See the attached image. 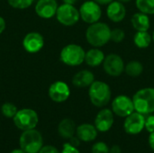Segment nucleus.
<instances>
[{
	"label": "nucleus",
	"mask_w": 154,
	"mask_h": 153,
	"mask_svg": "<svg viewBox=\"0 0 154 153\" xmlns=\"http://www.w3.org/2000/svg\"><path fill=\"white\" fill-rule=\"evenodd\" d=\"M38 153H60V151L52 145H45L42 146V148L40 150V151Z\"/></svg>",
	"instance_id": "nucleus-31"
},
{
	"label": "nucleus",
	"mask_w": 154,
	"mask_h": 153,
	"mask_svg": "<svg viewBox=\"0 0 154 153\" xmlns=\"http://www.w3.org/2000/svg\"><path fill=\"white\" fill-rule=\"evenodd\" d=\"M49 97L55 103H63L67 101L70 96V88L69 85L61 80L53 82L48 89Z\"/></svg>",
	"instance_id": "nucleus-12"
},
{
	"label": "nucleus",
	"mask_w": 154,
	"mask_h": 153,
	"mask_svg": "<svg viewBox=\"0 0 154 153\" xmlns=\"http://www.w3.org/2000/svg\"><path fill=\"white\" fill-rule=\"evenodd\" d=\"M62 1H63V3L69 4V5H75L78 2V0H62Z\"/></svg>",
	"instance_id": "nucleus-37"
},
{
	"label": "nucleus",
	"mask_w": 154,
	"mask_h": 153,
	"mask_svg": "<svg viewBox=\"0 0 154 153\" xmlns=\"http://www.w3.org/2000/svg\"><path fill=\"white\" fill-rule=\"evenodd\" d=\"M14 125L22 131L34 129L39 123L38 114L31 108H23L18 110L13 118Z\"/></svg>",
	"instance_id": "nucleus-6"
},
{
	"label": "nucleus",
	"mask_w": 154,
	"mask_h": 153,
	"mask_svg": "<svg viewBox=\"0 0 154 153\" xmlns=\"http://www.w3.org/2000/svg\"><path fill=\"white\" fill-rule=\"evenodd\" d=\"M152 42V37L148 32H136L134 35V43L138 49H146Z\"/></svg>",
	"instance_id": "nucleus-22"
},
{
	"label": "nucleus",
	"mask_w": 154,
	"mask_h": 153,
	"mask_svg": "<svg viewBox=\"0 0 154 153\" xmlns=\"http://www.w3.org/2000/svg\"><path fill=\"white\" fill-rule=\"evenodd\" d=\"M125 38V32L121 28H115L111 30V41L116 43L122 42Z\"/></svg>",
	"instance_id": "nucleus-27"
},
{
	"label": "nucleus",
	"mask_w": 154,
	"mask_h": 153,
	"mask_svg": "<svg viewBox=\"0 0 154 153\" xmlns=\"http://www.w3.org/2000/svg\"><path fill=\"white\" fill-rule=\"evenodd\" d=\"M58 7L56 0H39L35 5V13L42 19H51L56 15Z\"/></svg>",
	"instance_id": "nucleus-15"
},
{
	"label": "nucleus",
	"mask_w": 154,
	"mask_h": 153,
	"mask_svg": "<svg viewBox=\"0 0 154 153\" xmlns=\"http://www.w3.org/2000/svg\"><path fill=\"white\" fill-rule=\"evenodd\" d=\"M115 115L109 108H102L96 115L94 125L100 133L108 132L114 125Z\"/></svg>",
	"instance_id": "nucleus-13"
},
{
	"label": "nucleus",
	"mask_w": 154,
	"mask_h": 153,
	"mask_svg": "<svg viewBox=\"0 0 154 153\" xmlns=\"http://www.w3.org/2000/svg\"><path fill=\"white\" fill-rule=\"evenodd\" d=\"M145 126V115L133 112L131 115L125 118L124 130L129 135H137L142 133Z\"/></svg>",
	"instance_id": "nucleus-11"
},
{
	"label": "nucleus",
	"mask_w": 154,
	"mask_h": 153,
	"mask_svg": "<svg viewBox=\"0 0 154 153\" xmlns=\"http://www.w3.org/2000/svg\"><path fill=\"white\" fill-rule=\"evenodd\" d=\"M117 1H119V2H121V3H123V4H126V3L131 2L132 0H117Z\"/></svg>",
	"instance_id": "nucleus-39"
},
{
	"label": "nucleus",
	"mask_w": 154,
	"mask_h": 153,
	"mask_svg": "<svg viewBox=\"0 0 154 153\" xmlns=\"http://www.w3.org/2000/svg\"><path fill=\"white\" fill-rule=\"evenodd\" d=\"M17 111H18L17 107L10 102H6V103L3 104L1 106L2 115L6 118H14V116L16 115Z\"/></svg>",
	"instance_id": "nucleus-25"
},
{
	"label": "nucleus",
	"mask_w": 154,
	"mask_h": 153,
	"mask_svg": "<svg viewBox=\"0 0 154 153\" xmlns=\"http://www.w3.org/2000/svg\"><path fill=\"white\" fill-rule=\"evenodd\" d=\"M55 16L57 21L64 26H73L80 19L79 9L74 5L65 3L59 5Z\"/></svg>",
	"instance_id": "nucleus-7"
},
{
	"label": "nucleus",
	"mask_w": 154,
	"mask_h": 153,
	"mask_svg": "<svg viewBox=\"0 0 154 153\" xmlns=\"http://www.w3.org/2000/svg\"><path fill=\"white\" fill-rule=\"evenodd\" d=\"M106 14L107 18L113 23H120L126 16V8L125 4L114 0L109 5H107Z\"/></svg>",
	"instance_id": "nucleus-16"
},
{
	"label": "nucleus",
	"mask_w": 154,
	"mask_h": 153,
	"mask_svg": "<svg viewBox=\"0 0 154 153\" xmlns=\"http://www.w3.org/2000/svg\"><path fill=\"white\" fill-rule=\"evenodd\" d=\"M134 111L143 115L154 113V87H143L133 96Z\"/></svg>",
	"instance_id": "nucleus-3"
},
{
	"label": "nucleus",
	"mask_w": 154,
	"mask_h": 153,
	"mask_svg": "<svg viewBox=\"0 0 154 153\" xmlns=\"http://www.w3.org/2000/svg\"><path fill=\"white\" fill-rule=\"evenodd\" d=\"M135 6L139 12L148 15L154 14V0H135Z\"/></svg>",
	"instance_id": "nucleus-24"
},
{
	"label": "nucleus",
	"mask_w": 154,
	"mask_h": 153,
	"mask_svg": "<svg viewBox=\"0 0 154 153\" xmlns=\"http://www.w3.org/2000/svg\"><path fill=\"white\" fill-rule=\"evenodd\" d=\"M104 71L110 77L117 78L125 72V64L123 58L116 53H111L106 56L102 64Z\"/></svg>",
	"instance_id": "nucleus-10"
},
{
	"label": "nucleus",
	"mask_w": 154,
	"mask_h": 153,
	"mask_svg": "<svg viewBox=\"0 0 154 153\" xmlns=\"http://www.w3.org/2000/svg\"><path fill=\"white\" fill-rule=\"evenodd\" d=\"M91 153H110V148L104 142H97L91 148Z\"/></svg>",
	"instance_id": "nucleus-28"
},
{
	"label": "nucleus",
	"mask_w": 154,
	"mask_h": 153,
	"mask_svg": "<svg viewBox=\"0 0 154 153\" xmlns=\"http://www.w3.org/2000/svg\"><path fill=\"white\" fill-rule=\"evenodd\" d=\"M19 144L25 153H38L43 146V138L42 133L35 128L23 131L19 139Z\"/></svg>",
	"instance_id": "nucleus-5"
},
{
	"label": "nucleus",
	"mask_w": 154,
	"mask_h": 153,
	"mask_svg": "<svg viewBox=\"0 0 154 153\" xmlns=\"http://www.w3.org/2000/svg\"><path fill=\"white\" fill-rule=\"evenodd\" d=\"M98 135V131L96 126L91 124H82L77 126L76 129V136L84 142H94Z\"/></svg>",
	"instance_id": "nucleus-17"
},
{
	"label": "nucleus",
	"mask_w": 154,
	"mask_h": 153,
	"mask_svg": "<svg viewBox=\"0 0 154 153\" xmlns=\"http://www.w3.org/2000/svg\"><path fill=\"white\" fill-rule=\"evenodd\" d=\"M79 11L80 14V19L88 24L98 22L102 16L101 5L94 0L85 1L80 5Z\"/></svg>",
	"instance_id": "nucleus-8"
},
{
	"label": "nucleus",
	"mask_w": 154,
	"mask_h": 153,
	"mask_svg": "<svg viewBox=\"0 0 154 153\" xmlns=\"http://www.w3.org/2000/svg\"><path fill=\"white\" fill-rule=\"evenodd\" d=\"M152 41L154 42V31H153V32H152Z\"/></svg>",
	"instance_id": "nucleus-40"
},
{
	"label": "nucleus",
	"mask_w": 154,
	"mask_h": 153,
	"mask_svg": "<svg viewBox=\"0 0 154 153\" xmlns=\"http://www.w3.org/2000/svg\"><path fill=\"white\" fill-rule=\"evenodd\" d=\"M94 1L97 2V4H99L100 5H107L114 0H94Z\"/></svg>",
	"instance_id": "nucleus-36"
},
{
	"label": "nucleus",
	"mask_w": 154,
	"mask_h": 153,
	"mask_svg": "<svg viewBox=\"0 0 154 153\" xmlns=\"http://www.w3.org/2000/svg\"><path fill=\"white\" fill-rule=\"evenodd\" d=\"M88 97L94 106L103 108L111 101V87L104 81L95 80L88 87Z\"/></svg>",
	"instance_id": "nucleus-2"
},
{
	"label": "nucleus",
	"mask_w": 154,
	"mask_h": 153,
	"mask_svg": "<svg viewBox=\"0 0 154 153\" xmlns=\"http://www.w3.org/2000/svg\"><path fill=\"white\" fill-rule=\"evenodd\" d=\"M143 69L144 68L142 62L138 60H131L125 65V72L131 78H137L143 73Z\"/></svg>",
	"instance_id": "nucleus-23"
},
{
	"label": "nucleus",
	"mask_w": 154,
	"mask_h": 153,
	"mask_svg": "<svg viewBox=\"0 0 154 153\" xmlns=\"http://www.w3.org/2000/svg\"><path fill=\"white\" fill-rule=\"evenodd\" d=\"M110 153H122V150L119 145H113L110 148Z\"/></svg>",
	"instance_id": "nucleus-35"
},
{
	"label": "nucleus",
	"mask_w": 154,
	"mask_h": 153,
	"mask_svg": "<svg viewBox=\"0 0 154 153\" xmlns=\"http://www.w3.org/2000/svg\"><path fill=\"white\" fill-rule=\"evenodd\" d=\"M131 23L136 32H148L151 27V20L149 15L139 11L133 14Z\"/></svg>",
	"instance_id": "nucleus-20"
},
{
	"label": "nucleus",
	"mask_w": 154,
	"mask_h": 153,
	"mask_svg": "<svg viewBox=\"0 0 154 153\" xmlns=\"http://www.w3.org/2000/svg\"><path fill=\"white\" fill-rule=\"evenodd\" d=\"M10 6L15 9H26L30 7L34 0H7Z\"/></svg>",
	"instance_id": "nucleus-26"
},
{
	"label": "nucleus",
	"mask_w": 154,
	"mask_h": 153,
	"mask_svg": "<svg viewBox=\"0 0 154 153\" xmlns=\"http://www.w3.org/2000/svg\"><path fill=\"white\" fill-rule=\"evenodd\" d=\"M23 46L28 53H37L44 46V38L40 32H28L23 39Z\"/></svg>",
	"instance_id": "nucleus-14"
},
{
	"label": "nucleus",
	"mask_w": 154,
	"mask_h": 153,
	"mask_svg": "<svg viewBox=\"0 0 154 153\" xmlns=\"http://www.w3.org/2000/svg\"><path fill=\"white\" fill-rule=\"evenodd\" d=\"M76 124L69 118L62 119L58 125V133L60 137L69 140L76 134Z\"/></svg>",
	"instance_id": "nucleus-21"
},
{
	"label": "nucleus",
	"mask_w": 154,
	"mask_h": 153,
	"mask_svg": "<svg viewBox=\"0 0 154 153\" xmlns=\"http://www.w3.org/2000/svg\"><path fill=\"white\" fill-rule=\"evenodd\" d=\"M106 55L100 48L92 47L86 51L85 63L90 68H97L103 64Z\"/></svg>",
	"instance_id": "nucleus-19"
},
{
	"label": "nucleus",
	"mask_w": 154,
	"mask_h": 153,
	"mask_svg": "<svg viewBox=\"0 0 154 153\" xmlns=\"http://www.w3.org/2000/svg\"><path fill=\"white\" fill-rule=\"evenodd\" d=\"M80 142H81V141H80L77 136L74 135L73 137H71V138L69 139V142L71 145H73L74 147H77V148H78V147L79 146V144H80Z\"/></svg>",
	"instance_id": "nucleus-32"
},
{
	"label": "nucleus",
	"mask_w": 154,
	"mask_h": 153,
	"mask_svg": "<svg viewBox=\"0 0 154 153\" xmlns=\"http://www.w3.org/2000/svg\"><path fill=\"white\" fill-rule=\"evenodd\" d=\"M10 153H25V151H23V150L20 148V149H14V150H13Z\"/></svg>",
	"instance_id": "nucleus-38"
},
{
	"label": "nucleus",
	"mask_w": 154,
	"mask_h": 153,
	"mask_svg": "<svg viewBox=\"0 0 154 153\" xmlns=\"http://www.w3.org/2000/svg\"><path fill=\"white\" fill-rule=\"evenodd\" d=\"M111 28L104 22H97L88 24L85 36L88 43L95 48H101L111 41Z\"/></svg>",
	"instance_id": "nucleus-1"
},
{
	"label": "nucleus",
	"mask_w": 154,
	"mask_h": 153,
	"mask_svg": "<svg viewBox=\"0 0 154 153\" xmlns=\"http://www.w3.org/2000/svg\"><path fill=\"white\" fill-rule=\"evenodd\" d=\"M111 110L115 115L121 118H125L134 112L133 98L126 95H118L111 103Z\"/></svg>",
	"instance_id": "nucleus-9"
},
{
	"label": "nucleus",
	"mask_w": 154,
	"mask_h": 153,
	"mask_svg": "<svg viewBox=\"0 0 154 153\" xmlns=\"http://www.w3.org/2000/svg\"><path fill=\"white\" fill-rule=\"evenodd\" d=\"M5 27H6V23H5V20L2 17V16H0V34L5 31Z\"/></svg>",
	"instance_id": "nucleus-34"
},
{
	"label": "nucleus",
	"mask_w": 154,
	"mask_h": 153,
	"mask_svg": "<svg viewBox=\"0 0 154 153\" xmlns=\"http://www.w3.org/2000/svg\"><path fill=\"white\" fill-rule=\"evenodd\" d=\"M85 50L79 44L69 43L62 48L60 53L61 62L69 67H77L85 61Z\"/></svg>",
	"instance_id": "nucleus-4"
},
{
	"label": "nucleus",
	"mask_w": 154,
	"mask_h": 153,
	"mask_svg": "<svg viewBox=\"0 0 154 153\" xmlns=\"http://www.w3.org/2000/svg\"><path fill=\"white\" fill-rule=\"evenodd\" d=\"M148 143H149V146L152 149V151H154V132L150 133V135L148 137Z\"/></svg>",
	"instance_id": "nucleus-33"
},
{
	"label": "nucleus",
	"mask_w": 154,
	"mask_h": 153,
	"mask_svg": "<svg viewBox=\"0 0 154 153\" xmlns=\"http://www.w3.org/2000/svg\"><path fill=\"white\" fill-rule=\"evenodd\" d=\"M60 153H80V151L77 147H74L69 142H66L63 144Z\"/></svg>",
	"instance_id": "nucleus-30"
},
{
	"label": "nucleus",
	"mask_w": 154,
	"mask_h": 153,
	"mask_svg": "<svg viewBox=\"0 0 154 153\" xmlns=\"http://www.w3.org/2000/svg\"><path fill=\"white\" fill-rule=\"evenodd\" d=\"M95 75L88 69H81L78 71L72 78V84L78 88L89 87L95 81Z\"/></svg>",
	"instance_id": "nucleus-18"
},
{
	"label": "nucleus",
	"mask_w": 154,
	"mask_h": 153,
	"mask_svg": "<svg viewBox=\"0 0 154 153\" xmlns=\"http://www.w3.org/2000/svg\"><path fill=\"white\" fill-rule=\"evenodd\" d=\"M144 129L149 133H153L154 132V115L151 114L145 116V126Z\"/></svg>",
	"instance_id": "nucleus-29"
}]
</instances>
